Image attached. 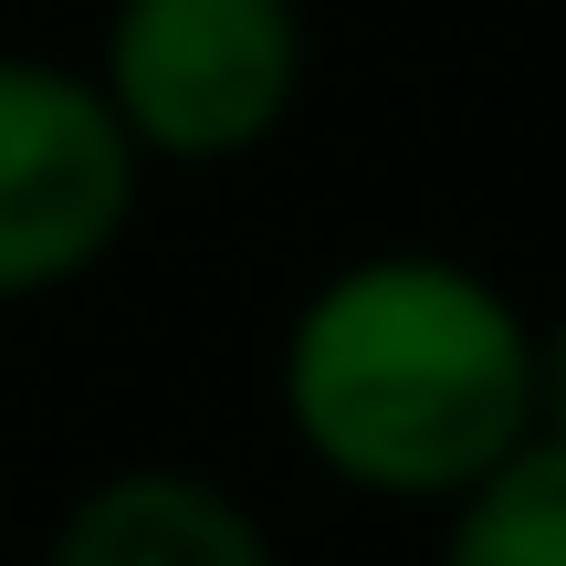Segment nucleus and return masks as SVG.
<instances>
[{"instance_id": "nucleus-2", "label": "nucleus", "mask_w": 566, "mask_h": 566, "mask_svg": "<svg viewBox=\"0 0 566 566\" xmlns=\"http://www.w3.org/2000/svg\"><path fill=\"white\" fill-rule=\"evenodd\" d=\"M84 74L147 168H242L304 105V0H116Z\"/></svg>"}, {"instance_id": "nucleus-6", "label": "nucleus", "mask_w": 566, "mask_h": 566, "mask_svg": "<svg viewBox=\"0 0 566 566\" xmlns=\"http://www.w3.org/2000/svg\"><path fill=\"white\" fill-rule=\"evenodd\" d=\"M535 430L566 441V315H535Z\"/></svg>"}, {"instance_id": "nucleus-1", "label": "nucleus", "mask_w": 566, "mask_h": 566, "mask_svg": "<svg viewBox=\"0 0 566 566\" xmlns=\"http://www.w3.org/2000/svg\"><path fill=\"white\" fill-rule=\"evenodd\" d=\"M273 399L336 493L451 514L535 441V315L462 252H357L294 294Z\"/></svg>"}, {"instance_id": "nucleus-4", "label": "nucleus", "mask_w": 566, "mask_h": 566, "mask_svg": "<svg viewBox=\"0 0 566 566\" xmlns=\"http://www.w3.org/2000/svg\"><path fill=\"white\" fill-rule=\"evenodd\" d=\"M42 566H283V546L221 472L116 462L53 514Z\"/></svg>"}, {"instance_id": "nucleus-3", "label": "nucleus", "mask_w": 566, "mask_h": 566, "mask_svg": "<svg viewBox=\"0 0 566 566\" xmlns=\"http://www.w3.org/2000/svg\"><path fill=\"white\" fill-rule=\"evenodd\" d=\"M147 158L84 63L0 53V304L84 283L137 221Z\"/></svg>"}, {"instance_id": "nucleus-5", "label": "nucleus", "mask_w": 566, "mask_h": 566, "mask_svg": "<svg viewBox=\"0 0 566 566\" xmlns=\"http://www.w3.org/2000/svg\"><path fill=\"white\" fill-rule=\"evenodd\" d=\"M441 566H566V441L535 430L441 514Z\"/></svg>"}]
</instances>
